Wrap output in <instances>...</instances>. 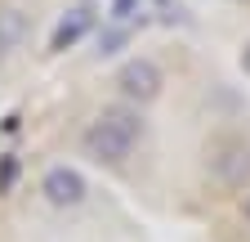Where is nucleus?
Instances as JSON below:
<instances>
[{
	"label": "nucleus",
	"instance_id": "f257e3e1",
	"mask_svg": "<svg viewBox=\"0 0 250 242\" xmlns=\"http://www.w3.org/2000/svg\"><path fill=\"white\" fill-rule=\"evenodd\" d=\"M139 135H143V121H139V108H130V103H112V108H103L99 117L85 126V135H81V148L94 157V162H107V166H116V162H125L134 153V144H139Z\"/></svg>",
	"mask_w": 250,
	"mask_h": 242
},
{
	"label": "nucleus",
	"instance_id": "f03ea898",
	"mask_svg": "<svg viewBox=\"0 0 250 242\" xmlns=\"http://www.w3.org/2000/svg\"><path fill=\"white\" fill-rule=\"evenodd\" d=\"M166 90V76L152 58H130V63L116 68V95L130 103V108H143V103H156Z\"/></svg>",
	"mask_w": 250,
	"mask_h": 242
},
{
	"label": "nucleus",
	"instance_id": "7ed1b4c3",
	"mask_svg": "<svg viewBox=\"0 0 250 242\" xmlns=\"http://www.w3.org/2000/svg\"><path fill=\"white\" fill-rule=\"evenodd\" d=\"M210 179L219 189H246L250 184V144L246 139H219L210 148Z\"/></svg>",
	"mask_w": 250,
	"mask_h": 242
},
{
	"label": "nucleus",
	"instance_id": "20e7f679",
	"mask_svg": "<svg viewBox=\"0 0 250 242\" xmlns=\"http://www.w3.org/2000/svg\"><path fill=\"white\" fill-rule=\"evenodd\" d=\"M85 193H89V184H85V175H81L76 166H49L45 179H41V197H45L49 206H58V211L81 206Z\"/></svg>",
	"mask_w": 250,
	"mask_h": 242
},
{
	"label": "nucleus",
	"instance_id": "39448f33",
	"mask_svg": "<svg viewBox=\"0 0 250 242\" xmlns=\"http://www.w3.org/2000/svg\"><path fill=\"white\" fill-rule=\"evenodd\" d=\"M27 41V14L18 5H0V58L18 54Z\"/></svg>",
	"mask_w": 250,
	"mask_h": 242
},
{
	"label": "nucleus",
	"instance_id": "423d86ee",
	"mask_svg": "<svg viewBox=\"0 0 250 242\" xmlns=\"http://www.w3.org/2000/svg\"><path fill=\"white\" fill-rule=\"evenodd\" d=\"M89 23H94V14L89 9H72L67 18H58V27H54V36H49V49L54 54H62V49H72L85 32H89Z\"/></svg>",
	"mask_w": 250,
	"mask_h": 242
},
{
	"label": "nucleus",
	"instance_id": "0eeeda50",
	"mask_svg": "<svg viewBox=\"0 0 250 242\" xmlns=\"http://www.w3.org/2000/svg\"><path fill=\"white\" fill-rule=\"evenodd\" d=\"M14 175H18V162H14V157H5V162H0V193H9Z\"/></svg>",
	"mask_w": 250,
	"mask_h": 242
},
{
	"label": "nucleus",
	"instance_id": "6e6552de",
	"mask_svg": "<svg viewBox=\"0 0 250 242\" xmlns=\"http://www.w3.org/2000/svg\"><path fill=\"white\" fill-rule=\"evenodd\" d=\"M241 211H246V224H250V197H246V206H241Z\"/></svg>",
	"mask_w": 250,
	"mask_h": 242
},
{
	"label": "nucleus",
	"instance_id": "1a4fd4ad",
	"mask_svg": "<svg viewBox=\"0 0 250 242\" xmlns=\"http://www.w3.org/2000/svg\"><path fill=\"white\" fill-rule=\"evenodd\" d=\"M241 63H246V68H250V45H246V58H241Z\"/></svg>",
	"mask_w": 250,
	"mask_h": 242
}]
</instances>
